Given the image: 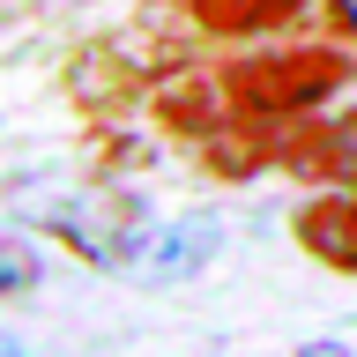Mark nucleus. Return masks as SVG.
<instances>
[{"label": "nucleus", "mask_w": 357, "mask_h": 357, "mask_svg": "<svg viewBox=\"0 0 357 357\" xmlns=\"http://www.w3.org/2000/svg\"><path fill=\"white\" fill-rule=\"evenodd\" d=\"M208 253H216V223H142L127 238H112V261L134 268V275H156V283L201 268Z\"/></svg>", "instance_id": "obj_1"}, {"label": "nucleus", "mask_w": 357, "mask_h": 357, "mask_svg": "<svg viewBox=\"0 0 357 357\" xmlns=\"http://www.w3.org/2000/svg\"><path fill=\"white\" fill-rule=\"evenodd\" d=\"M298 238L320 253V261H357V194H328L298 216Z\"/></svg>", "instance_id": "obj_2"}, {"label": "nucleus", "mask_w": 357, "mask_h": 357, "mask_svg": "<svg viewBox=\"0 0 357 357\" xmlns=\"http://www.w3.org/2000/svg\"><path fill=\"white\" fill-rule=\"evenodd\" d=\"M298 164L320 172V178H357V112H342L335 127H320L305 149H298Z\"/></svg>", "instance_id": "obj_3"}, {"label": "nucleus", "mask_w": 357, "mask_h": 357, "mask_svg": "<svg viewBox=\"0 0 357 357\" xmlns=\"http://www.w3.org/2000/svg\"><path fill=\"white\" fill-rule=\"evenodd\" d=\"M186 8H201L208 30H268V22H283L298 0H186Z\"/></svg>", "instance_id": "obj_4"}, {"label": "nucleus", "mask_w": 357, "mask_h": 357, "mask_svg": "<svg viewBox=\"0 0 357 357\" xmlns=\"http://www.w3.org/2000/svg\"><path fill=\"white\" fill-rule=\"evenodd\" d=\"M30 283H38V253L0 231V298H8V290H30Z\"/></svg>", "instance_id": "obj_5"}, {"label": "nucleus", "mask_w": 357, "mask_h": 357, "mask_svg": "<svg viewBox=\"0 0 357 357\" xmlns=\"http://www.w3.org/2000/svg\"><path fill=\"white\" fill-rule=\"evenodd\" d=\"M305 357H357V350H342V342H305Z\"/></svg>", "instance_id": "obj_6"}, {"label": "nucleus", "mask_w": 357, "mask_h": 357, "mask_svg": "<svg viewBox=\"0 0 357 357\" xmlns=\"http://www.w3.org/2000/svg\"><path fill=\"white\" fill-rule=\"evenodd\" d=\"M0 357H22V342H15V335H8V328H0Z\"/></svg>", "instance_id": "obj_7"}]
</instances>
